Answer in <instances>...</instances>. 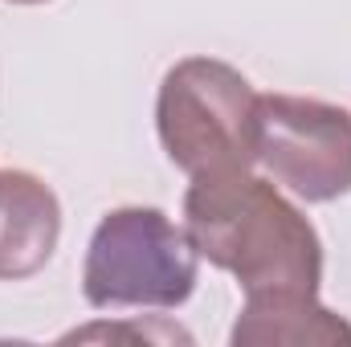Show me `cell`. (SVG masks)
I'll list each match as a JSON object with an SVG mask.
<instances>
[{"label": "cell", "instance_id": "cell-2", "mask_svg": "<svg viewBox=\"0 0 351 347\" xmlns=\"http://www.w3.org/2000/svg\"><path fill=\"white\" fill-rule=\"evenodd\" d=\"M160 143L180 172L213 176L258 164V94L217 58H184L160 82Z\"/></svg>", "mask_w": 351, "mask_h": 347}, {"label": "cell", "instance_id": "cell-3", "mask_svg": "<svg viewBox=\"0 0 351 347\" xmlns=\"http://www.w3.org/2000/svg\"><path fill=\"white\" fill-rule=\"evenodd\" d=\"M196 290V250L164 208H110L86 250L82 294L94 311L180 307Z\"/></svg>", "mask_w": 351, "mask_h": 347}, {"label": "cell", "instance_id": "cell-7", "mask_svg": "<svg viewBox=\"0 0 351 347\" xmlns=\"http://www.w3.org/2000/svg\"><path fill=\"white\" fill-rule=\"evenodd\" d=\"M8 4H49V0H8Z\"/></svg>", "mask_w": 351, "mask_h": 347}, {"label": "cell", "instance_id": "cell-1", "mask_svg": "<svg viewBox=\"0 0 351 347\" xmlns=\"http://www.w3.org/2000/svg\"><path fill=\"white\" fill-rule=\"evenodd\" d=\"M184 233L196 258L229 270L250 294H319L323 241L315 225L262 176H192L184 192Z\"/></svg>", "mask_w": 351, "mask_h": 347}, {"label": "cell", "instance_id": "cell-6", "mask_svg": "<svg viewBox=\"0 0 351 347\" xmlns=\"http://www.w3.org/2000/svg\"><path fill=\"white\" fill-rule=\"evenodd\" d=\"M229 339L233 347L351 344V323L327 311L319 294H250Z\"/></svg>", "mask_w": 351, "mask_h": 347}, {"label": "cell", "instance_id": "cell-4", "mask_svg": "<svg viewBox=\"0 0 351 347\" xmlns=\"http://www.w3.org/2000/svg\"><path fill=\"white\" fill-rule=\"evenodd\" d=\"M258 164L306 204L348 196L351 110L302 94H258Z\"/></svg>", "mask_w": 351, "mask_h": 347}, {"label": "cell", "instance_id": "cell-5", "mask_svg": "<svg viewBox=\"0 0 351 347\" xmlns=\"http://www.w3.org/2000/svg\"><path fill=\"white\" fill-rule=\"evenodd\" d=\"M62 237V204L33 172H0V282H21L45 270Z\"/></svg>", "mask_w": 351, "mask_h": 347}]
</instances>
